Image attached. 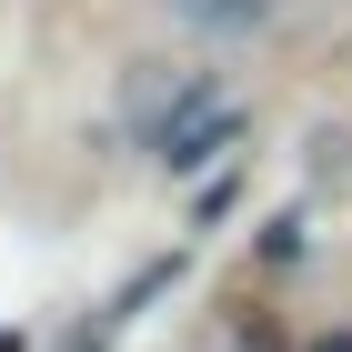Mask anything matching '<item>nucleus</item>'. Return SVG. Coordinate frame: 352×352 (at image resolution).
Segmentation results:
<instances>
[{
  "label": "nucleus",
  "instance_id": "1",
  "mask_svg": "<svg viewBox=\"0 0 352 352\" xmlns=\"http://www.w3.org/2000/svg\"><path fill=\"white\" fill-rule=\"evenodd\" d=\"M312 352H352V332H322V342H312Z\"/></svg>",
  "mask_w": 352,
  "mask_h": 352
}]
</instances>
